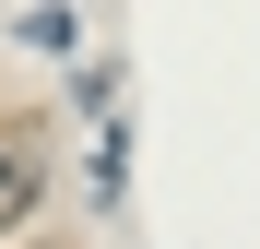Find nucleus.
<instances>
[{
	"mask_svg": "<svg viewBox=\"0 0 260 249\" xmlns=\"http://www.w3.org/2000/svg\"><path fill=\"white\" fill-rule=\"evenodd\" d=\"M36 249H59V237H36Z\"/></svg>",
	"mask_w": 260,
	"mask_h": 249,
	"instance_id": "obj_2",
	"label": "nucleus"
},
{
	"mask_svg": "<svg viewBox=\"0 0 260 249\" xmlns=\"http://www.w3.org/2000/svg\"><path fill=\"white\" fill-rule=\"evenodd\" d=\"M36 190H48V119H0V237L36 214Z\"/></svg>",
	"mask_w": 260,
	"mask_h": 249,
	"instance_id": "obj_1",
	"label": "nucleus"
}]
</instances>
